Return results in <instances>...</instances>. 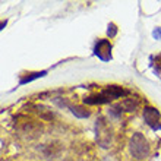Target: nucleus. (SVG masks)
<instances>
[{"label":"nucleus","instance_id":"1","mask_svg":"<svg viewBox=\"0 0 161 161\" xmlns=\"http://www.w3.org/2000/svg\"><path fill=\"white\" fill-rule=\"evenodd\" d=\"M129 149H130V154L133 155V158L136 160H142V158H147L149 155V144L147 138H145L142 133L136 132L130 136L129 139Z\"/></svg>","mask_w":161,"mask_h":161},{"label":"nucleus","instance_id":"2","mask_svg":"<svg viewBox=\"0 0 161 161\" xmlns=\"http://www.w3.org/2000/svg\"><path fill=\"white\" fill-rule=\"evenodd\" d=\"M111 48H113V46H111V42L108 40H98L95 42V46H94V56H97L101 62H110L113 59Z\"/></svg>","mask_w":161,"mask_h":161},{"label":"nucleus","instance_id":"3","mask_svg":"<svg viewBox=\"0 0 161 161\" xmlns=\"http://www.w3.org/2000/svg\"><path fill=\"white\" fill-rule=\"evenodd\" d=\"M160 111L155 107H149L147 106L144 108V120L151 129H161L160 125Z\"/></svg>","mask_w":161,"mask_h":161},{"label":"nucleus","instance_id":"4","mask_svg":"<svg viewBox=\"0 0 161 161\" xmlns=\"http://www.w3.org/2000/svg\"><path fill=\"white\" fill-rule=\"evenodd\" d=\"M101 94L104 97L108 98L110 101H113V100H117V98H122L125 95H127L129 91L123 89L120 85H107L106 88L101 89Z\"/></svg>","mask_w":161,"mask_h":161},{"label":"nucleus","instance_id":"5","mask_svg":"<svg viewBox=\"0 0 161 161\" xmlns=\"http://www.w3.org/2000/svg\"><path fill=\"white\" fill-rule=\"evenodd\" d=\"M84 103L85 104H89V106H97V104H108L110 100L100 92V94H94V95L84 97Z\"/></svg>","mask_w":161,"mask_h":161},{"label":"nucleus","instance_id":"6","mask_svg":"<svg viewBox=\"0 0 161 161\" xmlns=\"http://www.w3.org/2000/svg\"><path fill=\"white\" fill-rule=\"evenodd\" d=\"M46 75H47V70L26 73L25 76H22L21 79H19V86H21V85H25V84H30V82H32V80H35V79H40V78H44Z\"/></svg>","mask_w":161,"mask_h":161},{"label":"nucleus","instance_id":"7","mask_svg":"<svg viewBox=\"0 0 161 161\" xmlns=\"http://www.w3.org/2000/svg\"><path fill=\"white\" fill-rule=\"evenodd\" d=\"M120 106H122L123 110L126 111H135L139 106V101H138V98H126V100H123L120 103Z\"/></svg>","mask_w":161,"mask_h":161},{"label":"nucleus","instance_id":"8","mask_svg":"<svg viewBox=\"0 0 161 161\" xmlns=\"http://www.w3.org/2000/svg\"><path fill=\"white\" fill-rule=\"evenodd\" d=\"M70 111L76 116L78 119H88L89 116H91V111H88L86 108H84V107H80V106L70 107Z\"/></svg>","mask_w":161,"mask_h":161},{"label":"nucleus","instance_id":"9","mask_svg":"<svg viewBox=\"0 0 161 161\" xmlns=\"http://www.w3.org/2000/svg\"><path fill=\"white\" fill-rule=\"evenodd\" d=\"M122 106L120 104H114V106L110 107V110H108V114H111L113 117H120V114H122Z\"/></svg>","mask_w":161,"mask_h":161},{"label":"nucleus","instance_id":"10","mask_svg":"<svg viewBox=\"0 0 161 161\" xmlns=\"http://www.w3.org/2000/svg\"><path fill=\"white\" fill-rule=\"evenodd\" d=\"M154 70L161 76V53L155 56V62H154Z\"/></svg>","mask_w":161,"mask_h":161},{"label":"nucleus","instance_id":"11","mask_svg":"<svg viewBox=\"0 0 161 161\" xmlns=\"http://www.w3.org/2000/svg\"><path fill=\"white\" fill-rule=\"evenodd\" d=\"M116 34H117V26H116L113 22H110V24H108V28H107V35H108L110 38H113V37H116Z\"/></svg>","mask_w":161,"mask_h":161},{"label":"nucleus","instance_id":"12","mask_svg":"<svg viewBox=\"0 0 161 161\" xmlns=\"http://www.w3.org/2000/svg\"><path fill=\"white\" fill-rule=\"evenodd\" d=\"M153 37L155 40H160L161 38V28H155V30L153 31Z\"/></svg>","mask_w":161,"mask_h":161}]
</instances>
